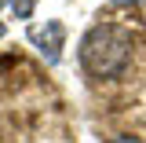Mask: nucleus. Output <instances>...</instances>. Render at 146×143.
<instances>
[{"instance_id": "1", "label": "nucleus", "mask_w": 146, "mask_h": 143, "mask_svg": "<svg viewBox=\"0 0 146 143\" xmlns=\"http://www.w3.org/2000/svg\"><path fill=\"white\" fill-rule=\"evenodd\" d=\"M131 59V33L113 26V22H99L80 37V66L91 77H117Z\"/></svg>"}, {"instance_id": "2", "label": "nucleus", "mask_w": 146, "mask_h": 143, "mask_svg": "<svg viewBox=\"0 0 146 143\" xmlns=\"http://www.w3.org/2000/svg\"><path fill=\"white\" fill-rule=\"evenodd\" d=\"M29 40L36 44V52L44 55L48 62H58V55H62V40H66V30H62V22H44V26H33L29 30Z\"/></svg>"}, {"instance_id": "3", "label": "nucleus", "mask_w": 146, "mask_h": 143, "mask_svg": "<svg viewBox=\"0 0 146 143\" xmlns=\"http://www.w3.org/2000/svg\"><path fill=\"white\" fill-rule=\"evenodd\" d=\"M7 7L15 11V18H29L36 7V0H7Z\"/></svg>"}, {"instance_id": "4", "label": "nucleus", "mask_w": 146, "mask_h": 143, "mask_svg": "<svg viewBox=\"0 0 146 143\" xmlns=\"http://www.w3.org/2000/svg\"><path fill=\"white\" fill-rule=\"evenodd\" d=\"M113 143H139V140H131V136H121V140H113Z\"/></svg>"}, {"instance_id": "5", "label": "nucleus", "mask_w": 146, "mask_h": 143, "mask_svg": "<svg viewBox=\"0 0 146 143\" xmlns=\"http://www.w3.org/2000/svg\"><path fill=\"white\" fill-rule=\"evenodd\" d=\"M0 37H4V22H0Z\"/></svg>"}, {"instance_id": "6", "label": "nucleus", "mask_w": 146, "mask_h": 143, "mask_svg": "<svg viewBox=\"0 0 146 143\" xmlns=\"http://www.w3.org/2000/svg\"><path fill=\"white\" fill-rule=\"evenodd\" d=\"M117 4H131V0H117Z\"/></svg>"}, {"instance_id": "7", "label": "nucleus", "mask_w": 146, "mask_h": 143, "mask_svg": "<svg viewBox=\"0 0 146 143\" xmlns=\"http://www.w3.org/2000/svg\"><path fill=\"white\" fill-rule=\"evenodd\" d=\"M0 4H4V0H0Z\"/></svg>"}]
</instances>
